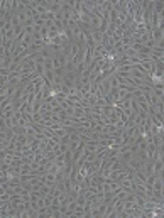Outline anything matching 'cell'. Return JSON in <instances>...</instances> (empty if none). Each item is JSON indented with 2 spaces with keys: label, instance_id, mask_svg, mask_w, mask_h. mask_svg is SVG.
<instances>
[{
  "label": "cell",
  "instance_id": "obj_1",
  "mask_svg": "<svg viewBox=\"0 0 164 218\" xmlns=\"http://www.w3.org/2000/svg\"><path fill=\"white\" fill-rule=\"evenodd\" d=\"M63 85L66 88H75V73H66L63 76Z\"/></svg>",
  "mask_w": 164,
  "mask_h": 218
},
{
  "label": "cell",
  "instance_id": "obj_3",
  "mask_svg": "<svg viewBox=\"0 0 164 218\" xmlns=\"http://www.w3.org/2000/svg\"><path fill=\"white\" fill-rule=\"evenodd\" d=\"M59 144H69V134H64L63 137H59Z\"/></svg>",
  "mask_w": 164,
  "mask_h": 218
},
{
  "label": "cell",
  "instance_id": "obj_2",
  "mask_svg": "<svg viewBox=\"0 0 164 218\" xmlns=\"http://www.w3.org/2000/svg\"><path fill=\"white\" fill-rule=\"evenodd\" d=\"M154 97H157L159 100H164V90H156V88H152V91H151Z\"/></svg>",
  "mask_w": 164,
  "mask_h": 218
}]
</instances>
